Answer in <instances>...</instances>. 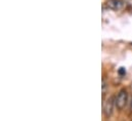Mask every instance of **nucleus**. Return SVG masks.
Returning a JSON list of instances; mask_svg holds the SVG:
<instances>
[{"mask_svg": "<svg viewBox=\"0 0 132 121\" xmlns=\"http://www.w3.org/2000/svg\"><path fill=\"white\" fill-rule=\"evenodd\" d=\"M128 101V93L125 89H121L118 92L117 96L115 97V105L116 108H118L119 110H122L125 108L126 104Z\"/></svg>", "mask_w": 132, "mask_h": 121, "instance_id": "f257e3e1", "label": "nucleus"}, {"mask_svg": "<svg viewBox=\"0 0 132 121\" xmlns=\"http://www.w3.org/2000/svg\"><path fill=\"white\" fill-rule=\"evenodd\" d=\"M115 107H116V105H115V99L113 96L109 97L103 103L102 109H103V114L105 115V117H110L113 114V111H114V108Z\"/></svg>", "mask_w": 132, "mask_h": 121, "instance_id": "f03ea898", "label": "nucleus"}, {"mask_svg": "<svg viewBox=\"0 0 132 121\" xmlns=\"http://www.w3.org/2000/svg\"><path fill=\"white\" fill-rule=\"evenodd\" d=\"M106 6L110 9L113 10H121L124 8L125 3L122 0H108L106 1Z\"/></svg>", "mask_w": 132, "mask_h": 121, "instance_id": "7ed1b4c3", "label": "nucleus"}, {"mask_svg": "<svg viewBox=\"0 0 132 121\" xmlns=\"http://www.w3.org/2000/svg\"><path fill=\"white\" fill-rule=\"evenodd\" d=\"M109 89V85H108V83H106V81H105V79H102V85H101V91H102V97H104V95H105V93H106V91Z\"/></svg>", "mask_w": 132, "mask_h": 121, "instance_id": "20e7f679", "label": "nucleus"}, {"mask_svg": "<svg viewBox=\"0 0 132 121\" xmlns=\"http://www.w3.org/2000/svg\"><path fill=\"white\" fill-rule=\"evenodd\" d=\"M125 73H126L125 69H124V68H120V70H119V74H121V75H124Z\"/></svg>", "mask_w": 132, "mask_h": 121, "instance_id": "39448f33", "label": "nucleus"}, {"mask_svg": "<svg viewBox=\"0 0 132 121\" xmlns=\"http://www.w3.org/2000/svg\"><path fill=\"white\" fill-rule=\"evenodd\" d=\"M131 110H132V102H131Z\"/></svg>", "mask_w": 132, "mask_h": 121, "instance_id": "423d86ee", "label": "nucleus"}]
</instances>
